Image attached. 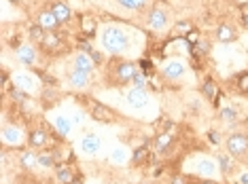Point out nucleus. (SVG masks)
<instances>
[{
	"label": "nucleus",
	"instance_id": "obj_1",
	"mask_svg": "<svg viewBox=\"0 0 248 184\" xmlns=\"http://www.w3.org/2000/svg\"><path fill=\"white\" fill-rule=\"evenodd\" d=\"M136 66L127 59H121V57H112L110 64H108V70H106V85L108 87H125L127 83L134 81L136 76Z\"/></svg>",
	"mask_w": 248,
	"mask_h": 184
},
{
	"label": "nucleus",
	"instance_id": "obj_2",
	"mask_svg": "<svg viewBox=\"0 0 248 184\" xmlns=\"http://www.w3.org/2000/svg\"><path fill=\"white\" fill-rule=\"evenodd\" d=\"M100 41H102V47L106 51H110L115 55L123 53L129 47V36L125 34V30H121L117 26H106L102 30V34H100Z\"/></svg>",
	"mask_w": 248,
	"mask_h": 184
},
{
	"label": "nucleus",
	"instance_id": "obj_3",
	"mask_svg": "<svg viewBox=\"0 0 248 184\" xmlns=\"http://www.w3.org/2000/svg\"><path fill=\"white\" fill-rule=\"evenodd\" d=\"M85 104L89 106V114L100 123H117L121 119V114H117L112 108H108L106 104H100L95 99H85Z\"/></svg>",
	"mask_w": 248,
	"mask_h": 184
},
{
	"label": "nucleus",
	"instance_id": "obj_4",
	"mask_svg": "<svg viewBox=\"0 0 248 184\" xmlns=\"http://www.w3.org/2000/svg\"><path fill=\"white\" fill-rule=\"evenodd\" d=\"M225 146H227L229 157L244 159L246 153H248V136H246V133H242V131L231 133V136L227 138V144H225Z\"/></svg>",
	"mask_w": 248,
	"mask_h": 184
},
{
	"label": "nucleus",
	"instance_id": "obj_5",
	"mask_svg": "<svg viewBox=\"0 0 248 184\" xmlns=\"http://www.w3.org/2000/svg\"><path fill=\"white\" fill-rule=\"evenodd\" d=\"M168 21H170V15L163 7H151L149 13H146V26L151 30H166Z\"/></svg>",
	"mask_w": 248,
	"mask_h": 184
},
{
	"label": "nucleus",
	"instance_id": "obj_6",
	"mask_svg": "<svg viewBox=\"0 0 248 184\" xmlns=\"http://www.w3.org/2000/svg\"><path fill=\"white\" fill-rule=\"evenodd\" d=\"M41 49L47 55H58L64 51V36L60 34L58 30L55 32H47L43 38V42H41Z\"/></svg>",
	"mask_w": 248,
	"mask_h": 184
},
{
	"label": "nucleus",
	"instance_id": "obj_7",
	"mask_svg": "<svg viewBox=\"0 0 248 184\" xmlns=\"http://www.w3.org/2000/svg\"><path fill=\"white\" fill-rule=\"evenodd\" d=\"M185 74H187V66H185L183 61H178V59L168 61V64L163 66V70H161V76L166 81H180Z\"/></svg>",
	"mask_w": 248,
	"mask_h": 184
},
{
	"label": "nucleus",
	"instance_id": "obj_8",
	"mask_svg": "<svg viewBox=\"0 0 248 184\" xmlns=\"http://www.w3.org/2000/svg\"><path fill=\"white\" fill-rule=\"evenodd\" d=\"M78 148H81L83 155L100 153V148H102V138L95 136V133H85V136L81 138V142H78Z\"/></svg>",
	"mask_w": 248,
	"mask_h": 184
},
{
	"label": "nucleus",
	"instance_id": "obj_9",
	"mask_svg": "<svg viewBox=\"0 0 248 184\" xmlns=\"http://www.w3.org/2000/svg\"><path fill=\"white\" fill-rule=\"evenodd\" d=\"M49 142V133L43 129V127H34L30 133H28V146L32 150H43Z\"/></svg>",
	"mask_w": 248,
	"mask_h": 184
},
{
	"label": "nucleus",
	"instance_id": "obj_10",
	"mask_svg": "<svg viewBox=\"0 0 248 184\" xmlns=\"http://www.w3.org/2000/svg\"><path fill=\"white\" fill-rule=\"evenodd\" d=\"M127 104L134 106V108H144L146 104H149V93H146L144 87H134L132 91H127Z\"/></svg>",
	"mask_w": 248,
	"mask_h": 184
},
{
	"label": "nucleus",
	"instance_id": "obj_11",
	"mask_svg": "<svg viewBox=\"0 0 248 184\" xmlns=\"http://www.w3.org/2000/svg\"><path fill=\"white\" fill-rule=\"evenodd\" d=\"M36 24L41 26L45 32H55V30H60V21H58V17L53 15L51 9L41 11V13H38V21H36Z\"/></svg>",
	"mask_w": 248,
	"mask_h": 184
},
{
	"label": "nucleus",
	"instance_id": "obj_12",
	"mask_svg": "<svg viewBox=\"0 0 248 184\" xmlns=\"http://www.w3.org/2000/svg\"><path fill=\"white\" fill-rule=\"evenodd\" d=\"M66 81H68V85L75 87V89H85L89 85V72H83V70H75V68H72L68 74H66Z\"/></svg>",
	"mask_w": 248,
	"mask_h": 184
},
{
	"label": "nucleus",
	"instance_id": "obj_13",
	"mask_svg": "<svg viewBox=\"0 0 248 184\" xmlns=\"http://www.w3.org/2000/svg\"><path fill=\"white\" fill-rule=\"evenodd\" d=\"M49 9H51V11H53V15H55V17H58L60 26L68 24V21L72 19V9H70L66 2H62V0H58V2H53Z\"/></svg>",
	"mask_w": 248,
	"mask_h": 184
},
{
	"label": "nucleus",
	"instance_id": "obj_14",
	"mask_svg": "<svg viewBox=\"0 0 248 184\" xmlns=\"http://www.w3.org/2000/svg\"><path fill=\"white\" fill-rule=\"evenodd\" d=\"M214 36H217L218 42H233L235 38H238V32H235L233 26L229 24H221L217 28V32H214Z\"/></svg>",
	"mask_w": 248,
	"mask_h": 184
},
{
	"label": "nucleus",
	"instance_id": "obj_15",
	"mask_svg": "<svg viewBox=\"0 0 248 184\" xmlns=\"http://www.w3.org/2000/svg\"><path fill=\"white\" fill-rule=\"evenodd\" d=\"M17 57L21 64L32 66L36 61V47H32V44H21V47H17Z\"/></svg>",
	"mask_w": 248,
	"mask_h": 184
},
{
	"label": "nucleus",
	"instance_id": "obj_16",
	"mask_svg": "<svg viewBox=\"0 0 248 184\" xmlns=\"http://www.w3.org/2000/svg\"><path fill=\"white\" fill-rule=\"evenodd\" d=\"M93 59L89 53H78L75 59H72V68L75 70H83V72H92L93 70Z\"/></svg>",
	"mask_w": 248,
	"mask_h": 184
},
{
	"label": "nucleus",
	"instance_id": "obj_17",
	"mask_svg": "<svg viewBox=\"0 0 248 184\" xmlns=\"http://www.w3.org/2000/svg\"><path fill=\"white\" fill-rule=\"evenodd\" d=\"M21 138H24V136H21L19 129H15V127H11V125L2 127V142L4 144H19Z\"/></svg>",
	"mask_w": 248,
	"mask_h": 184
},
{
	"label": "nucleus",
	"instance_id": "obj_18",
	"mask_svg": "<svg viewBox=\"0 0 248 184\" xmlns=\"http://www.w3.org/2000/svg\"><path fill=\"white\" fill-rule=\"evenodd\" d=\"M58 157H60L58 150H41V153H38V165L49 170V167L55 165V159Z\"/></svg>",
	"mask_w": 248,
	"mask_h": 184
},
{
	"label": "nucleus",
	"instance_id": "obj_19",
	"mask_svg": "<svg viewBox=\"0 0 248 184\" xmlns=\"http://www.w3.org/2000/svg\"><path fill=\"white\" fill-rule=\"evenodd\" d=\"M151 157V148L149 146H138V148H134V153H132V163L134 165H144L146 161H149Z\"/></svg>",
	"mask_w": 248,
	"mask_h": 184
},
{
	"label": "nucleus",
	"instance_id": "obj_20",
	"mask_svg": "<svg viewBox=\"0 0 248 184\" xmlns=\"http://www.w3.org/2000/svg\"><path fill=\"white\" fill-rule=\"evenodd\" d=\"M21 167H24V170H32V167L34 165H38V153H34V150H26L24 155H21Z\"/></svg>",
	"mask_w": 248,
	"mask_h": 184
},
{
	"label": "nucleus",
	"instance_id": "obj_21",
	"mask_svg": "<svg viewBox=\"0 0 248 184\" xmlns=\"http://www.w3.org/2000/svg\"><path fill=\"white\" fill-rule=\"evenodd\" d=\"M191 51H193L195 57H206V55L210 53V42L208 41H195L193 47H191Z\"/></svg>",
	"mask_w": 248,
	"mask_h": 184
},
{
	"label": "nucleus",
	"instance_id": "obj_22",
	"mask_svg": "<svg viewBox=\"0 0 248 184\" xmlns=\"http://www.w3.org/2000/svg\"><path fill=\"white\" fill-rule=\"evenodd\" d=\"M170 146H172V136H170V133H161V136L155 140L157 153H166V150L170 148Z\"/></svg>",
	"mask_w": 248,
	"mask_h": 184
},
{
	"label": "nucleus",
	"instance_id": "obj_23",
	"mask_svg": "<svg viewBox=\"0 0 248 184\" xmlns=\"http://www.w3.org/2000/svg\"><path fill=\"white\" fill-rule=\"evenodd\" d=\"M202 93H204L206 99H214V96L218 93V89H217V85H214L212 79H206L204 81V85H202Z\"/></svg>",
	"mask_w": 248,
	"mask_h": 184
},
{
	"label": "nucleus",
	"instance_id": "obj_24",
	"mask_svg": "<svg viewBox=\"0 0 248 184\" xmlns=\"http://www.w3.org/2000/svg\"><path fill=\"white\" fill-rule=\"evenodd\" d=\"M58 180H60L62 184H68V182L75 180V176H72V170H70V167H66V165H60V167H58Z\"/></svg>",
	"mask_w": 248,
	"mask_h": 184
},
{
	"label": "nucleus",
	"instance_id": "obj_25",
	"mask_svg": "<svg viewBox=\"0 0 248 184\" xmlns=\"http://www.w3.org/2000/svg\"><path fill=\"white\" fill-rule=\"evenodd\" d=\"M70 127H72V123L68 119H64V116H58V119H55V129H58L62 136H68Z\"/></svg>",
	"mask_w": 248,
	"mask_h": 184
},
{
	"label": "nucleus",
	"instance_id": "obj_26",
	"mask_svg": "<svg viewBox=\"0 0 248 184\" xmlns=\"http://www.w3.org/2000/svg\"><path fill=\"white\" fill-rule=\"evenodd\" d=\"M235 87H238L240 93H248V72H240L235 76Z\"/></svg>",
	"mask_w": 248,
	"mask_h": 184
},
{
	"label": "nucleus",
	"instance_id": "obj_27",
	"mask_svg": "<svg viewBox=\"0 0 248 184\" xmlns=\"http://www.w3.org/2000/svg\"><path fill=\"white\" fill-rule=\"evenodd\" d=\"M117 2H119L121 7H125V9H132V11H140V9H144L146 0H117Z\"/></svg>",
	"mask_w": 248,
	"mask_h": 184
},
{
	"label": "nucleus",
	"instance_id": "obj_28",
	"mask_svg": "<svg viewBox=\"0 0 248 184\" xmlns=\"http://www.w3.org/2000/svg\"><path fill=\"white\" fill-rule=\"evenodd\" d=\"M45 34H47V32L43 30L41 26L38 24H34V26H30V36H32V41H36L38 44L43 42V38H45Z\"/></svg>",
	"mask_w": 248,
	"mask_h": 184
},
{
	"label": "nucleus",
	"instance_id": "obj_29",
	"mask_svg": "<svg viewBox=\"0 0 248 184\" xmlns=\"http://www.w3.org/2000/svg\"><path fill=\"white\" fill-rule=\"evenodd\" d=\"M197 171H202L204 176H212L214 174V163L212 161H202V163L197 165Z\"/></svg>",
	"mask_w": 248,
	"mask_h": 184
},
{
	"label": "nucleus",
	"instance_id": "obj_30",
	"mask_svg": "<svg viewBox=\"0 0 248 184\" xmlns=\"http://www.w3.org/2000/svg\"><path fill=\"white\" fill-rule=\"evenodd\" d=\"M170 184H195V176H172Z\"/></svg>",
	"mask_w": 248,
	"mask_h": 184
},
{
	"label": "nucleus",
	"instance_id": "obj_31",
	"mask_svg": "<svg viewBox=\"0 0 248 184\" xmlns=\"http://www.w3.org/2000/svg\"><path fill=\"white\" fill-rule=\"evenodd\" d=\"M218 167H221L223 174H227V171H231V161L227 155H218Z\"/></svg>",
	"mask_w": 248,
	"mask_h": 184
},
{
	"label": "nucleus",
	"instance_id": "obj_32",
	"mask_svg": "<svg viewBox=\"0 0 248 184\" xmlns=\"http://www.w3.org/2000/svg\"><path fill=\"white\" fill-rule=\"evenodd\" d=\"M81 21H85V26H83V28H85V32H87V34H92V32L95 30V21H93L92 17H89V15H85V17H83Z\"/></svg>",
	"mask_w": 248,
	"mask_h": 184
},
{
	"label": "nucleus",
	"instance_id": "obj_33",
	"mask_svg": "<svg viewBox=\"0 0 248 184\" xmlns=\"http://www.w3.org/2000/svg\"><path fill=\"white\" fill-rule=\"evenodd\" d=\"M221 116H223L225 121H235V119H238L235 110H231V108H223V110H221Z\"/></svg>",
	"mask_w": 248,
	"mask_h": 184
},
{
	"label": "nucleus",
	"instance_id": "obj_34",
	"mask_svg": "<svg viewBox=\"0 0 248 184\" xmlns=\"http://www.w3.org/2000/svg\"><path fill=\"white\" fill-rule=\"evenodd\" d=\"M89 55H92V59H93V64H95V66L104 64V55H102V53H98V51H92Z\"/></svg>",
	"mask_w": 248,
	"mask_h": 184
},
{
	"label": "nucleus",
	"instance_id": "obj_35",
	"mask_svg": "<svg viewBox=\"0 0 248 184\" xmlns=\"http://www.w3.org/2000/svg\"><path fill=\"white\" fill-rule=\"evenodd\" d=\"M189 28H191L189 21H180V24H176V30L180 32V34H187V32H189Z\"/></svg>",
	"mask_w": 248,
	"mask_h": 184
},
{
	"label": "nucleus",
	"instance_id": "obj_36",
	"mask_svg": "<svg viewBox=\"0 0 248 184\" xmlns=\"http://www.w3.org/2000/svg\"><path fill=\"white\" fill-rule=\"evenodd\" d=\"M134 87H144V74H140V72H136V76H134Z\"/></svg>",
	"mask_w": 248,
	"mask_h": 184
},
{
	"label": "nucleus",
	"instance_id": "obj_37",
	"mask_svg": "<svg viewBox=\"0 0 248 184\" xmlns=\"http://www.w3.org/2000/svg\"><path fill=\"white\" fill-rule=\"evenodd\" d=\"M195 184H218V182L212 180V178H195Z\"/></svg>",
	"mask_w": 248,
	"mask_h": 184
},
{
	"label": "nucleus",
	"instance_id": "obj_38",
	"mask_svg": "<svg viewBox=\"0 0 248 184\" xmlns=\"http://www.w3.org/2000/svg\"><path fill=\"white\" fill-rule=\"evenodd\" d=\"M119 159V163L123 159H125V153H123V150H115V153H112V161H117Z\"/></svg>",
	"mask_w": 248,
	"mask_h": 184
},
{
	"label": "nucleus",
	"instance_id": "obj_39",
	"mask_svg": "<svg viewBox=\"0 0 248 184\" xmlns=\"http://www.w3.org/2000/svg\"><path fill=\"white\" fill-rule=\"evenodd\" d=\"M13 99H19V102H24L26 96H24V93H21V91H13Z\"/></svg>",
	"mask_w": 248,
	"mask_h": 184
},
{
	"label": "nucleus",
	"instance_id": "obj_40",
	"mask_svg": "<svg viewBox=\"0 0 248 184\" xmlns=\"http://www.w3.org/2000/svg\"><path fill=\"white\" fill-rule=\"evenodd\" d=\"M83 119H85V113H81V110H78V113L75 114V123H81Z\"/></svg>",
	"mask_w": 248,
	"mask_h": 184
},
{
	"label": "nucleus",
	"instance_id": "obj_41",
	"mask_svg": "<svg viewBox=\"0 0 248 184\" xmlns=\"http://www.w3.org/2000/svg\"><path fill=\"white\" fill-rule=\"evenodd\" d=\"M242 24H244V28H248V13L242 15Z\"/></svg>",
	"mask_w": 248,
	"mask_h": 184
},
{
	"label": "nucleus",
	"instance_id": "obj_42",
	"mask_svg": "<svg viewBox=\"0 0 248 184\" xmlns=\"http://www.w3.org/2000/svg\"><path fill=\"white\" fill-rule=\"evenodd\" d=\"M36 184H55V182L53 180H38Z\"/></svg>",
	"mask_w": 248,
	"mask_h": 184
},
{
	"label": "nucleus",
	"instance_id": "obj_43",
	"mask_svg": "<svg viewBox=\"0 0 248 184\" xmlns=\"http://www.w3.org/2000/svg\"><path fill=\"white\" fill-rule=\"evenodd\" d=\"M68 184H83V180H78V178H75V180L68 182Z\"/></svg>",
	"mask_w": 248,
	"mask_h": 184
},
{
	"label": "nucleus",
	"instance_id": "obj_44",
	"mask_svg": "<svg viewBox=\"0 0 248 184\" xmlns=\"http://www.w3.org/2000/svg\"><path fill=\"white\" fill-rule=\"evenodd\" d=\"M242 182H244V184H248V174H244V176H242Z\"/></svg>",
	"mask_w": 248,
	"mask_h": 184
},
{
	"label": "nucleus",
	"instance_id": "obj_45",
	"mask_svg": "<svg viewBox=\"0 0 248 184\" xmlns=\"http://www.w3.org/2000/svg\"><path fill=\"white\" fill-rule=\"evenodd\" d=\"M244 161H246V163H248V153H246V157H244Z\"/></svg>",
	"mask_w": 248,
	"mask_h": 184
},
{
	"label": "nucleus",
	"instance_id": "obj_46",
	"mask_svg": "<svg viewBox=\"0 0 248 184\" xmlns=\"http://www.w3.org/2000/svg\"><path fill=\"white\" fill-rule=\"evenodd\" d=\"M157 2H168V0H157Z\"/></svg>",
	"mask_w": 248,
	"mask_h": 184
}]
</instances>
